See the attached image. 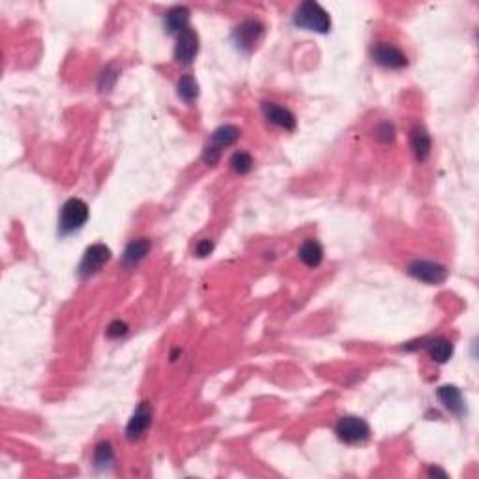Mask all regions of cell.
<instances>
[{
  "mask_svg": "<svg viewBox=\"0 0 479 479\" xmlns=\"http://www.w3.org/2000/svg\"><path fill=\"white\" fill-rule=\"evenodd\" d=\"M90 218V210H88V205L81 198H70L66 200L60 210V219H58V231L62 236L66 234H71L83 229L86 221Z\"/></svg>",
  "mask_w": 479,
  "mask_h": 479,
  "instance_id": "2",
  "label": "cell"
},
{
  "mask_svg": "<svg viewBox=\"0 0 479 479\" xmlns=\"http://www.w3.org/2000/svg\"><path fill=\"white\" fill-rule=\"evenodd\" d=\"M393 133H395V129L389 122H384V124L376 129V135H378V139H380V141H391V139H393Z\"/></svg>",
  "mask_w": 479,
  "mask_h": 479,
  "instance_id": "23",
  "label": "cell"
},
{
  "mask_svg": "<svg viewBox=\"0 0 479 479\" xmlns=\"http://www.w3.org/2000/svg\"><path fill=\"white\" fill-rule=\"evenodd\" d=\"M213 251V242L211 240H208V238H205V240H200L197 244V247H195V253H197V257H208V255Z\"/></svg>",
  "mask_w": 479,
  "mask_h": 479,
  "instance_id": "22",
  "label": "cell"
},
{
  "mask_svg": "<svg viewBox=\"0 0 479 479\" xmlns=\"http://www.w3.org/2000/svg\"><path fill=\"white\" fill-rule=\"evenodd\" d=\"M410 146H412V152L416 155L417 161H425L429 157L432 142H430V137L425 127L416 126L410 131Z\"/></svg>",
  "mask_w": 479,
  "mask_h": 479,
  "instance_id": "12",
  "label": "cell"
},
{
  "mask_svg": "<svg viewBox=\"0 0 479 479\" xmlns=\"http://www.w3.org/2000/svg\"><path fill=\"white\" fill-rule=\"evenodd\" d=\"M150 423H152V406H150L148 402H141V404L137 406V410L133 412L131 419L127 422V438H129V440L141 438L150 427Z\"/></svg>",
  "mask_w": 479,
  "mask_h": 479,
  "instance_id": "9",
  "label": "cell"
},
{
  "mask_svg": "<svg viewBox=\"0 0 479 479\" xmlns=\"http://www.w3.org/2000/svg\"><path fill=\"white\" fill-rule=\"evenodd\" d=\"M240 135H242L240 127L231 126V124L218 127L211 133L210 142L206 144L205 152H203V161L208 163V165H216L219 155H221V150L226 148V146H233L234 142L240 139Z\"/></svg>",
  "mask_w": 479,
  "mask_h": 479,
  "instance_id": "3",
  "label": "cell"
},
{
  "mask_svg": "<svg viewBox=\"0 0 479 479\" xmlns=\"http://www.w3.org/2000/svg\"><path fill=\"white\" fill-rule=\"evenodd\" d=\"M198 53V36L195 30L185 29L178 34L177 49H174V58L180 64H191L195 60Z\"/></svg>",
  "mask_w": 479,
  "mask_h": 479,
  "instance_id": "8",
  "label": "cell"
},
{
  "mask_svg": "<svg viewBox=\"0 0 479 479\" xmlns=\"http://www.w3.org/2000/svg\"><path fill=\"white\" fill-rule=\"evenodd\" d=\"M298 255H300V261L307 266V268H317L320 266V262L324 259V249L318 244L317 240H305L300 249H298Z\"/></svg>",
  "mask_w": 479,
  "mask_h": 479,
  "instance_id": "15",
  "label": "cell"
},
{
  "mask_svg": "<svg viewBox=\"0 0 479 479\" xmlns=\"http://www.w3.org/2000/svg\"><path fill=\"white\" fill-rule=\"evenodd\" d=\"M231 167L238 174H247L249 170L253 169V157L247 154V152H236L231 157Z\"/></svg>",
  "mask_w": 479,
  "mask_h": 479,
  "instance_id": "19",
  "label": "cell"
},
{
  "mask_svg": "<svg viewBox=\"0 0 479 479\" xmlns=\"http://www.w3.org/2000/svg\"><path fill=\"white\" fill-rule=\"evenodd\" d=\"M190 10L185 6L170 8L165 14V29L169 30V34H180L185 29H190Z\"/></svg>",
  "mask_w": 479,
  "mask_h": 479,
  "instance_id": "13",
  "label": "cell"
},
{
  "mask_svg": "<svg viewBox=\"0 0 479 479\" xmlns=\"http://www.w3.org/2000/svg\"><path fill=\"white\" fill-rule=\"evenodd\" d=\"M294 25L300 29L309 30V32L326 34L331 29V19L328 12L318 2L307 0L298 6L296 14H294Z\"/></svg>",
  "mask_w": 479,
  "mask_h": 479,
  "instance_id": "1",
  "label": "cell"
},
{
  "mask_svg": "<svg viewBox=\"0 0 479 479\" xmlns=\"http://www.w3.org/2000/svg\"><path fill=\"white\" fill-rule=\"evenodd\" d=\"M425 348L437 363H445L453 356V345L445 337H432L425 341Z\"/></svg>",
  "mask_w": 479,
  "mask_h": 479,
  "instance_id": "17",
  "label": "cell"
},
{
  "mask_svg": "<svg viewBox=\"0 0 479 479\" xmlns=\"http://www.w3.org/2000/svg\"><path fill=\"white\" fill-rule=\"evenodd\" d=\"M152 249V244H150L146 238H137L133 242H129L126 247V251L122 255V261L126 266H135L150 253Z\"/></svg>",
  "mask_w": 479,
  "mask_h": 479,
  "instance_id": "16",
  "label": "cell"
},
{
  "mask_svg": "<svg viewBox=\"0 0 479 479\" xmlns=\"http://www.w3.org/2000/svg\"><path fill=\"white\" fill-rule=\"evenodd\" d=\"M335 435L345 444H359V442H365L367 438H369L371 427L361 417L345 416L341 417L337 425H335Z\"/></svg>",
  "mask_w": 479,
  "mask_h": 479,
  "instance_id": "4",
  "label": "cell"
},
{
  "mask_svg": "<svg viewBox=\"0 0 479 479\" xmlns=\"http://www.w3.org/2000/svg\"><path fill=\"white\" fill-rule=\"evenodd\" d=\"M109 261H111V249L103 244H94L83 255V261L79 264V275L83 279L92 277V275L98 274Z\"/></svg>",
  "mask_w": 479,
  "mask_h": 479,
  "instance_id": "5",
  "label": "cell"
},
{
  "mask_svg": "<svg viewBox=\"0 0 479 479\" xmlns=\"http://www.w3.org/2000/svg\"><path fill=\"white\" fill-rule=\"evenodd\" d=\"M178 96H180L185 103L195 101L198 96L197 81L191 77V75H183V77L178 81Z\"/></svg>",
  "mask_w": 479,
  "mask_h": 479,
  "instance_id": "18",
  "label": "cell"
},
{
  "mask_svg": "<svg viewBox=\"0 0 479 479\" xmlns=\"http://www.w3.org/2000/svg\"><path fill=\"white\" fill-rule=\"evenodd\" d=\"M262 113L270 124L281 127V129L294 131V127H296V116H294V113H290L287 107L277 105V103H262Z\"/></svg>",
  "mask_w": 479,
  "mask_h": 479,
  "instance_id": "10",
  "label": "cell"
},
{
  "mask_svg": "<svg viewBox=\"0 0 479 479\" xmlns=\"http://www.w3.org/2000/svg\"><path fill=\"white\" fill-rule=\"evenodd\" d=\"M127 324L124 322V320H114V322H111L109 324V328H107V337L111 339H118V337H124L127 333Z\"/></svg>",
  "mask_w": 479,
  "mask_h": 479,
  "instance_id": "21",
  "label": "cell"
},
{
  "mask_svg": "<svg viewBox=\"0 0 479 479\" xmlns=\"http://www.w3.org/2000/svg\"><path fill=\"white\" fill-rule=\"evenodd\" d=\"M373 60L388 70H401L409 64L406 55L391 43H376L373 47Z\"/></svg>",
  "mask_w": 479,
  "mask_h": 479,
  "instance_id": "7",
  "label": "cell"
},
{
  "mask_svg": "<svg viewBox=\"0 0 479 479\" xmlns=\"http://www.w3.org/2000/svg\"><path fill=\"white\" fill-rule=\"evenodd\" d=\"M437 395L440 402L450 412L457 414V416H461L465 412V399H463V393H461V389L457 386H442V388H438Z\"/></svg>",
  "mask_w": 479,
  "mask_h": 479,
  "instance_id": "14",
  "label": "cell"
},
{
  "mask_svg": "<svg viewBox=\"0 0 479 479\" xmlns=\"http://www.w3.org/2000/svg\"><path fill=\"white\" fill-rule=\"evenodd\" d=\"M409 274L417 281L427 285H442L448 279V270L432 261H414L409 266Z\"/></svg>",
  "mask_w": 479,
  "mask_h": 479,
  "instance_id": "6",
  "label": "cell"
},
{
  "mask_svg": "<svg viewBox=\"0 0 479 479\" xmlns=\"http://www.w3.org/2000/svg\"><path fill=\"white\" fill-rule=\"evenodd\" d=\"M262 30H264V27L259 21H253V19L244 21L234 32V42L242 51H251L255 47V43L261 40Z\"/></svg>",
  "mask_w": 479,
  "mask_h": 479,
  "instance_id": "11",
  "label": "cell"
},
{
  "mask_svg": "<svg viewBox=\"0 0 479 479\" xmlns=\"http://www.w3.org/2000/svg\"><path fill=\"white\" fill-rule=\"evenodd\" d=\"M113 458H114V453H113V448H111V444H109V442H101V444L96 448L94 463H96V466H98V468H105V466H109L111 463H113Z\"/></svg>",
  "mask_w": 479,
  "mask_h": 479,
  "instance_id": "20",
  "label": "cell"
}]
</instances>
